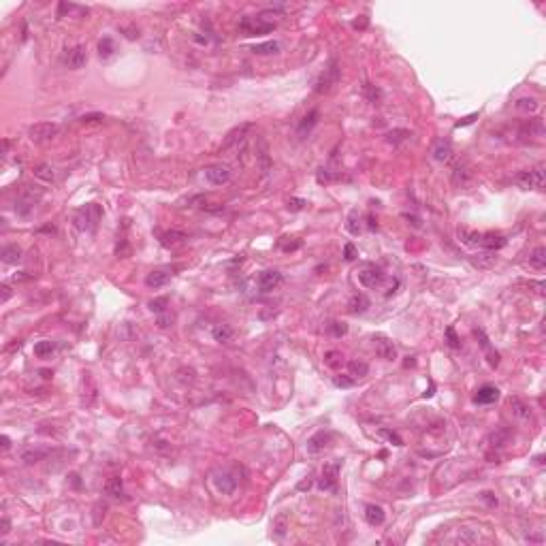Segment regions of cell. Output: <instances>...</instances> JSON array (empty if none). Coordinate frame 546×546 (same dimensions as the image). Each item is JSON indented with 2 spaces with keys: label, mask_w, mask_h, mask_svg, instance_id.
I'll list each match as a JSON object with an SVG mask.
<instances>
[{
  "label": "cell",
  "mask_w": 546,
  "mask_h": 546,
  "mask_svg": "<svg viewBox=\"0 0 546 546\" xmlns=\"http://www.w3.org/2000/svg\"><path fill=\"white\" fill-rule=\"evenodd\" d=\"M324 363H326L329 367H333V369L342 367V365H344V354H342V352H337V350H331V352H326V354H324Z\"/></svg>",
  "instance_id": "cell-42"
},
{
  "label": "cell",
  "mask_w": 546,
  "mask_h": 546,
  "mask_svg": "<svg viewBox=\"0 0 546 546\" xmlns=\"http://www.w3.org/2000/svg\"><path fill=\"white\" fill-rule=\"evenodd\" d=\"M213 484L222 495H233L235 489H237V478L233 476L231 471H215L213 474Z\"/></svg>",
  "instance_id": "cell-14"
},
{
  "label": "cell",
  "mask_w": 546,
  "mask_h": 546,
  "mask_svg": "<svg viewBox=\"0 0 546 546\" xmlns=\"http://www.w3.org/2000/svg\"><path fill=\"white\" fill-rule=\"evenodd\" d=\"M113 54H116V43H113V39H111V37L100 39V43H98V56H100L102 60H107V58H111Z\"/></svg>",
  "instance_id": "cell-35"
},
{
  "label": "cell",
  "mask_w": 546,
  "mask_h": 546,
  "mask_svg": "<svg viewBox=\"0 0 546 546\" xmlns=\"http://www.w3.org/2000/svg\"><path fill=\"white\" fill-rule=\"evenodd\" d=\"M47 448H30V450H24L22 452V459L26 463H39L41 459H45L47 457Z\"/></svg>",
  "instance_id": "cell-37"
},
{
  "label": "cell",
  "mask_w": 546,
  "mask_h": 546,
  "mask_svg": "<svg viewBox=\"0 0 546 546\" xmlns=\"http://www.w3.org/2000/svg\"><path fill=\"white\" fill-rule=\"evenodd\" d=\"M529 265L531 267H535V269H544L546 267V248H535L533 252H531V256H529Z\"/></svg>",
  "instance_id": "cell-38"
},
{
  "label": "cell",
  "mask_w": 546,
  "mask_h": 546,
  "mask_svg": "<svg viewBox=\"0 0 546 546\" xmlns=\"http://www.w3.org/2000/svg\"><path fill=\"white\" fill-rule=\"evenodd\" d=\"M288 529H290V517H288V512H280L273 519V535L277 540H284Z\"/></svg>",
  "instance_id": "cell-22"
},
{
  "label": "cell",
  "mask_w": 546,
  "mask_h": 546,
  "mask_svg": "<svg viewBox=\"0 0 546 546\" xmlns=\"http://www.w3.org/2000/svg\"><path fill=\"white\" fill-rule=\"evenodd\" d=\"M86 45H75L73 49H68V54L64 58V64L70 68V70H77L86 64V60H88V54H86Z\"/></svg>",
  "instance_id": "cell-16"
},
{
  "label": "cell",
  "mask_w": 546,
  "mask_h": 546,
  "mask_svg": "<svg viewBox=\"0 0 546 546\" xmlns=\"http://www.w3.org/2000/svg\"><path fill=\"white\" fill-rule=\"evenodd\" d=\"M186 239H188V235L181 233V231H167V233L160 235V243L164 245V248H175V245H181Z\"/></svg>",
  "instance_id": "cell-24"
},
{
  "label": "cell",
  "mask_w": 546,
  "mask_h": 546,
  "mask_svg": "<svg viewBox=\"0 0 546 546\" xmlns=\"http://www.w3.org/2000/svg\"><path fill=\"white\" fill-rule=\"evenodd\" d=\"M412 137V132L410 130H404V128H395V130H390L386 132V143H390V145H399V143H404Z\"/></svg>",
  "instance_id": "cell-33"
},
{
  "label": "cell",
  "mask_w": 546,
  "mask_h": 546,
  "mask_svg": "<svg viewBox=\"0 0 546 546\" xmlns=\"http://www.w3.org/2000/svg\"><path fill=\"white\" fill-rule=\"evenodd\" d=\"M497 399H499V388L491 386V384H484V386H480L476 390V395H474V404L487 406V404H495Z\"/></svg>",
  "instance_id": "cell-19"
},
{
  "label": "cell",
  "mask_w": 546,
  "mask_h": 546,
  "mask_svg": "<svg viewBox=\"0 0 546 546\" xmlns=\"http://www.w3.org/2000/svg\"><path fill=\"white\" fill-rule=\"evenodd\" d=\"M452 184H455L457 188H463V190H467L474 184V173L463 160L455 162V167H452Z\"/></svg>",
  "instance_id": "cell-9"
},
{
  "label": "cell",
  "mask_w": 546,
  "mask_h": 546,
  "mask_svg": "<svg viewBox=\"0 0 546 546\" xmlns=\"http://www.w3.org/2000/svg\"><path fill=\"white\" fill-rule=\"evenodd\" d=\"M318 118H320V111H318V109L307 111L305 116L301 118V122H299L297 135H299V137H307V135H310V132L314 130V126L318 124Z\"/></svg>",
  "instance_id": "cell-20"
},
{
  "label": "cell",
  "mask_w": 546,
  "mask_h": 546,
  "mask_svg": "<svg viewBox=\"0 0 546 546\" xmlns=\"http://www.w3.org/2000/svg\"><path fill=\"white\" fill-rule=\"evenodd\" d=\"M0 442H3V450H9V448H11V440H9L7 435H3V440H0Z\"/></svg>",
  "instance_id": "cell-61"
},
{
  "label": "cell",
  "mask_w": 546,
  "mask_h": 546,
  "mask_svg": "<svg viewBox=\"0 0 546 546\" xmlns=\"http://www.w3.org/2000/svg\"><path fill=\"white\" fill-rule=\"evenodd\" d=\"M506 243H508V239L503 235H499V233H482L480 248L489 250V252H495V250H501Z\"/></svg>",
  "instance_id": "cell-21"
},
{
  "label": "cell",
  "mask_w": 546,
  "mask_h": 546,
  "mask_svg": "<svg viewBox=\"0 0 546 546\" xmlns=\"http://www.w3.org/2000/svg\"><path fill=\"white\" fill-rule=\"evenodd\" d=\"M367 224H369V229H378V222L374 220V215H369L367 218Z\"/></svg>",
  "instance_id": "cell-62"
},
{
  "label": "cell",
  "mask_w": 546,
  "mask_h": 546,
  "mask_svg": "<svg viewBox=\"0 0 546 546\" xmlns=\"http://www.w3.org/2000/svg\"><path fill=\"white\" fill-rule=\"evenodd\" d=\"M476 118H478V113H469V116H467V118H463L461 122H457V124H455V126H457V128H461V126H467V124H471V122H474V120H476Z\"/></svg>",
  "instance_id": "cell-56"
},
{
  "label": "cell",
  "mask_w": 546,
  "mask_h": 546,
  "mask_svg": "<svg viewBox=\"0 0 546 546\" xmlns=\"http://www.w3.org/2000/svg\"><path fill=\"white\" fill-rule=\"evenodd\" d=\"M301 248V241H295V243H284L282 245V250L284 252H295V250H299Z\"/></svg>",
  "instance_id": "cell-58"
},
{
  "label": "cell",
  "mask_w": 546,
  "mask_h": 546,
  "mask_svg": "<svg viewBox=\"0 0 546 546\" xmlns=\"http://www.w3.org/2000/svg\"><path fill=\"white\" fill-rule=\"evenodd\" d=\"M508 440H510V431L508 429H501V431H495V433L489 435V444L493 448H501L503 444H508Z\"/></svg>",
  "instance_id": "cell-39"
},
{
  "label": "cell",
  "mask_w": 546,
  "mask_h": 546,
  "mask_svg": "<svg viewBox=\"0 0 546 546\" xmlns=\"http://www.w3.org/2000/svg\"><path fill=\"white\" fill-rule=\"evenodd\" d=\"M519 135L525 139H542L544 137V120L542 118L525 120L519 126Z\"/></svg>",
  "instance_id": "cell-12"
},
{
  "label": "cell",
  "mask_w": 546,
  "mask_h": 546,
  "mask_svg": "<svg viewBox=\"0 0 546 546\" xmlns=\"http://www.w3.org/2000/svg\"><path fill=\"white\" fill-rule=\"evenodd\" d=\"M363 90H365V96H367V100L369 102H374V105H378L380 100H382V90H380L378 86H374V84H365L363 86Z\"/></svg>",
  "instance_id": "cell-40"
},
{
  "label": "cell",
  "mask_w": 546,
  "mask_h": 546,
  "mask_svg": "<svg viewBox=\"0 0 546 546\" xmlns=\"http://www.w3.org/2000/svg\"><path fill=\"white\" fill-rule=\"evenodd\" d=\"M514 107H517L519 111H525V113H533V111H538L540 105H538V100L535 98H519Z\"/></svg>",
  "instance_id": "cell-41"
},
{
  "label": "cell",
  "mask_w": 546,
  "mask_h": 546,
  "mask_svg": "<svg viewBox=\"0 0 546 546\" xmlns=\"http://www.w3.org/2000/svg\"><path fill=\"white\" fill-rule=\"evenodd\" d=\"M544 169H546L544 164H535L533 169L521 171L517 177H514V181L525 190H542L544 184H546V171Z\"/></svg>",
  "instance_id": "cell-2"
},
{
  "label": "cell",
  "mask_w": 546,
  "mask_h": 546,
  "mask_svg": "<svg viewBox=\"0 0 546 546\" xmlns=\"http://www.w3.org/2000/svg\"><path fill=\"white\" fill-rule=\"evenodd\" d=\"M105 116H102V113H88V116H81V122H84V124H88V122H98V120H102Z\"/></svg>",
  "instance_id": "cell-55"
},
{
  "label": "cell",
  "mask_w": 546,
  "mask_h": 546,
  "mask_svg": "<svg viewBox=\"0 0 546 546\" xmlns=\"http://www.w3.org/2000/svg\"><path fill=\"white\" fill-rule=\"evenodd\" d=\"M508 410H510V414L517 418V420H521V422L531 420V406L525 404V401L519 399V397H512L508 401Z\"/></svg>",
  "instance_id": "cell-18"
},
{
  "label": "cell",
  "mask_w": 546,
  "mask_h": 546,
  "mask_svg": "<svg viewBox=\"0 0 546 546\" xmlns=\"http://www.w3.org/2000/svg\"><path fill=\"white\" fill-rule=\"evenodd\" d=\"M9 297H11V286H9V284H3V286H0V301L7 303V301H9Z\"/></svg>",
  "instance_id": "cell-54"
},
{
  "label": "cell",
  "mask_w": 546,
  "mask_h": 546,
  "mask_svg": "<svg viewBox=\"0 0 546 546\" xmlns=\"http://www.w3.org/2000/svg\"><path fill=\"white\" fill-rule=\"evenodd\" d=\"M256 156H259V160H261L263 173H269V169H271V160H269V152H267L265 141H261V152H256Z\"/></svg>",
  "instance_id": "cell-45"
},
{
  "label": "cell",
  "mask_w": 546,
  "mask_h": 546,
  "mask_svg": "<svg viewBox=\"0 0 546 546\" xmlns=\"http://www.w3.org/2000/svg\"><path fill=\"white\" fill-rule=\"evenodd\" d=\"M205 177L213 186H224V184L231 181V169L224 167V164H213V167L205 169Z\"/></svg>",
  "instance_id": "cell-15"
},
{
  "label": "cell",
  "mask_w": 546,
  "mask_h": 546,
  "mask_svg": "<svg viewBox=\"0 0 546 546\" xmlns=\"http://www.w3.org/2000/svg\"><path fill=\"white\" fill-rule=\"evenodd\" d=\"M105 510H107L105 503H102V506L98 503V506H96V519H94V523H96V525H100V514H105Z\"/></svg>",
  "instance_id": "cell-59"
},
{
  "label": "cell",
  "mask_w": 546,
  "mask_h": 546,
  "mask_svg": "<svg viewBox=\"0 0 546 546\" xmlns=\"http://www.w3.org/2000/svg\"><path fill=\"white\" fill-rule=\"evenodd\" d=\"M167 305H169V299H167V297H160V299H152V301L148 303L150 312H154V314H164V312H167Z\"/></svg>",
  "instance_id": "cell-43"
},
{
  "label": "cell",
  "mask_w": 546,
  "mask_h": 546,
  "mask_svg": "<svg viewBox=\"0 0 546 546\" xmlns=\"http://www.w3.org/2000/svg\"><path fill=\"white\" fill-rule=\"evenodd\" d=\"M369 372V367L367 363H363V360H350L348 363V376L350 378H354V380H360V378H365Z\"/></svg>",
  "instance_id": "cell-31"
},
{
  "label": "cell",
  "mask_w": 546,
  "mask_h": 546,
  "mask_svg": "<svg viewBox=\"0 0 546 546\" xmlns=\"http://www.w3.org/2000/svg\"><path fill=\"white\" fill-rule=\"evenodd\" d=\"M282 282H284V275L280 271H277V269H267V271H263L259 275V290L261 293H271Z\"/></svg>",
  "instance_id": "cell-11"
},
{
  "label": "cell",
  "mask_w": 546,
  "mask_h": 546,
  "mask_svg": "<svg viewBox=\"0 0 546 546\" xmlns=\"http://www.w3.org/2000/svg\"><path fill=\"white\" fill-rule=\"evenodd\" d=\"M102 218V209H100V205L96 203H88L84 205L77 213H75V226L79 231H86V233H94L96 231V226Z\"/></svg>",
  "instance_id": "cell-1"
},
{
  "label": "cell",
  "mask_w": 546,
  "mask_h": 546,
  "mask_svg": "<svg viewBox=\"0 0 546 546\" xmlns=\"http://www.w3.org/2000/svg\"><path fill=\"white\" fill-rule=\"evenodd\" d=\"M305 205H307L305 199H290V201H288V209H290V211H301Z\"/></svg>",
  "instance_id": "cell-52"
},
{
  "label": "cell",
  "mask_w": 546,
  "mask_h": 546,
  "mask_svg": "<svg viewBox=\"0 0 546 546\" xmlns=\"http://www.w3.org/2000/svg\"><path fill=\"white\" fill-rule=\"evenodd\" d=\"M105 493H107L109 497H113V499H118V497L124 495V482H122V478L120 476H111L107 480V484H105Z\"/></svg>",
  "instance_id": "cell-25"
},
{
  "label": "cell",
  "mask_w": 546,
  "mask_h": 546,
  "mask_svg": "<svg viewBox=\"0 0 546 546\" xmlns=\"http://www.w3.org/2000/svg\"><path fill=\"white\" fill-rule=\"evenodd\" d=\"M331 440H333V433L331 431H318V433H314L310 440H307V452L310 455H320V452H324L329 448V444H331Z\"/></svg>",
  "instance_id": "cell-10"
},
{
  "label": "cell",
  "mask_w": 546,
  "mask_h": 546,
  "mask_svg": "<svg viewBox=\"0 0 546 546\" xmlns=\"http://www.w3.org/2000/svg\"><path fill=\"white\" fill-rule=\"evenodd\" d=\"M9 531H11V523H9V519H7V517H3V521H0V533L7 535Z\"/></svg>",
  "instance_id": "cell-57"
},
{
  "label": "cell",
  "mask_w": 546,
  "mask_h": 546,
  "mask_svg": "<svg viewBox=\"0 0 546 546\" xmlns=\"http://www.w3.org/2000/svg\"><path fill=\"white\" fill-rule=\"evenodd\" d=\"M367 307H369V299L365 295H352V299L348 303V310L352 314H363Z\"/></svg>",
  "instance_id": "cell-30"
},
{
  "label": "cell",
  "mask_w": 546,
  "mask_h": 546,
  "mask_svg": "<svg viewBox=\"0 0 546 546\" xmlns=\"http://www.w3.org/2000/svg\"><path fill=\"white\" fill-rule=\"evenodd\" d=\"M480 499L487 503L489 508H497V497H495V493H491V491H482L480 493Z\"/></svg>",
  "instance_id": "cell-50"
},
{
  "label": "cell",
  "mask_w": 546,
  "mask_h": 546,
  "mask_svg": "<svg viewBox=\"0 0 546 546\" xmlns=\"http://www.w3.org/2000/svg\"><path fill=\"white\" fill-rule=\"evenodd\" d=\"M275 28V22H267L265 17H243L241 22H239V30L245 34V37H256V34H267V32H271V30Z\"/></svg>",
  "instance_id": "cell-4"
},
{
  "label": "cell",
  "mask_w": 546,
  "mask_h": 546,
  "mask_svg": "<svg viewBox=\"0 0 546 546\" xmlns=\"http://www.w3.org/2000/svg\"><path fill=\"white\" fill-rule=\"evenodd\" d=\"M254 128V124L252 122H243V124H239V126H235V128H231L229 132H226V137H224V141H222V152H226V150H231V148H235V145H239V143H243V139L248 137V132Z\"/></svg>",
  "instance_id": "cell-8"
},
{
  "label": "cell",
  "mask_w": 546,
  "mask_h": 546,
  "mask_svg": "<svg viewBox=\"0 0 546 546\" xmlns=\"http://www.w3.org/2000/svg\"><path fill=\"white\" fill-rule=\"evenodd\" d=\"M329 333H331L333 337H344L348 333V324L339 322V320H333L331 324H329Z\"/></svg>",
  "instance_id": "cell-46"
},
{
  "label": "cell",
  "mask_w": 546,
  "mask_h": 546,
  "mask_svg": "<svg viewBox=\"0 0 546 546\" xmlns=\"http://www.w3.org/2000/svg\"><path fill=\"white\" fill-rule=\"evenodd\" d=\"M365 26H367V19H365V17L360 19V22H354V28H356V30H358V28H365Z\"/></svg>",
  "instance_id": "cell-63"
},
{
  "label": "cell",
  "mask_w": 546,
  "mask_h": 546,
  "mask_svg": "<svg viewBox=\"0 0 546 546\" xmlns=\"http://www.w3.org/2000/svg\"><path fill=\"white\" fill-rule=\"evenodd\" d=\"M339 469H342V461L339 459H335L331 463H324V467L320 471V480H318V489L320 491H335L337 489Z\"/></svg>",
  "instance_id": "cell-5"
},
{
  "label": "cell",
  "mask_w": 546,
  "mask_h": 546,
  "mask_svg": "<svg viewBox=\"0 0 546 546\" xmlns=\"http://www.w3.org/2000/svg\"><path fill=\"white\" fill-rule=\"evenodd\" d=\"M58 135V126L51 122H37L28 128V137L32 143H47Z\"/></svg>",
  "instance_id": "cell-6"
},
{
  "label": "cell",
  "mask_w": 546,
  "mask_h": 546,
  "mask_svg": "<svg viewBox=\"0 0 546 546\" xmlns=\"http://www.w3.org/2000/svg\"><path fill=\"white\" fill-rule=\"evenodd\" d=\"M446 339H448V346L450 348H455V350L461 348V339L457 337V333H455V329H452V326L446 329Z\"/></svg>",
  "instance_id": "cell-49"
},
{
  "label": "cell",
  "mask_w": 546,
  "mask_h": 546,
  "mask_svg": "<svg viewBox=\"0 0 546 546\" xmlns=\"http://www.w3.org/2000/svg\"><path fill=\"white\" fill-rule=\"evenodd\" d=\"M337 81H339V64H337V60H331L329 66L318 75L316 84H314V92L316 94H329V92L337 86Z\"/></svg>",
  "instance_id": "cell-3"
},
{
  "label": "cell",
  "mask_w": 546,
  "mask_h": 546,
  "mask_svg": "<svg viewBox=\"0 0 546 546\" xmlns=\"http://www.w3.org/2000/svg\"><path fill=\"white\" fill-rule=\"evenodd\" d=\"M211 335H213L215 342L226 344V342H231V337H233V329L229 324H218V326H213Z\"/></svg>",
  "instance_id": "cell-34"
},
{
  "label": "cell",
  "mask_w": 546,
  "mask_h": 546,
  "mask_svg": "<svg viewBox=\"0 0 546 546\" xmlns=\"http://www.w3.org/2000/svg\"><path fill=\"white\" fill-rule=\"evenodd\" d=\"M346 229L352 233V235H358V233H360V218H358V211H356V209L350 211L348 222H346Z\"/></svg>",
  "instance_id": "cell-44"
},
{
  "label": "cell",
  "mask_w": 546,
  "mask_h": 546,
  "mask_svg": "<svg viewBox=\"0 0 546 546\" xmlns=\"http://www.w3.org/2000/svg\"><path fill=\"white\" fill-rule=\"evenodd\" d=\"M358 256V252H356V245L354 243H346L344 245V259L348 261V263H352L354 259Z\"/></svg>",
  "instance_id": "cell-51"
},
{
  "label": "cell",
  "mask_w": 546,
  "mask_h": 546,
  "mask_svg": "<svg viewBox=\"0 0 546 546\" xmlns=\"http://www.w3.org/2000/svg\"><path fill=\"white\" fill-rule=\"evenodd\" d=\"M333 384L339 386V388H350V386H354V384H356V380H354V378H350L348 374H346V376L339 374V376L333 378Z\"/></svg>",
  "instance_id": "cell-47"
},
{
  "label": "cell",
  "mask_w": 546,
  "mask_h": 546,
  "mask_svg": "<svg viewBox=\"0 0 546 546\" xmlns=\"http://www.w3.org/2000/svg\"><path fill=\"white\" fill-rule=\"evenodd\" d=\"M380 435L386 438L393 446H404V440H401V438L395 433V431H390V429H380Z\"/></svg>",
  "instance_id": "cell-48"
},
{
  "label": "cell",
  "mask_w": 546,
  "mask_h": 546,
  "mask_svg": "<svg viewBox=\"0 0 546 546\" xmlns=\"http://www.w3.org/2000/svg\"><path fill=\"white\" fill-rule=\"evenodd\" d=\"M374 350H376V354L380 358H384V360H395L397 358L395 344L390 342L388 337H384V335H376L374 337Z\"/></svg>",
  "instance_id": "cell-13"
},
{
  "label": "cell",
  "mask_w": 546,
  "mask_h": 546,
  "mask_svg": "<svg viewBox=\"0 0 546 546\" xmlns=\"http://www.w3.org/2000/svg\"><path fill=\"white\" fill-rule=\"evenodd\" d=\"M316 177H318V181H320V184H329V181L333 179V175L329 173L326 169H318V175H316Z\"/></svg>",
  "instance_id": "cell-53"
},
{
  "label": "cell",
  "mask_w": 546,
  "mask_h": 546,
  "mask_svg": "<svg viewBox=\"0 0 546 546\" xmlns=\"http://www.w3.org/2000/svg\"><path fill=\"white\" fill-rule=\"evenodd\" d=\"M171 277H173V273L169 269H154L145 277V286L150 288V290H158V288L167 286L171 282Z\"/></svg>",
  "instance_id": "cell-17"
},
{
  "label": "cell",
  "mask_w": 546,
  "mask_h": 546,
  "mask_svg": "<svg viewBox=\"0 0 546 546\" xmlns=\"http://www.w3.org/2000/svg\"><path fill=\"white\" fill-rule=\"evenodd\" d=\"M3 261L7 265H17L22 261V248L19 245H5L3 248Z\"/></svg>",
  "instance_id": "cell-29"
},
{
  "label": "cell",
  "mask_w": 546,
  "mask_h": 546,
  "mask_svg": "<svg viewBox=\"0 0 546 546\" xmlns=\"http://www.w3.org/2000/svg\"><path fill=\"white\" fill-rule=\"evenodd\" d=\"M312 487V480H303V482H299V491H305V489H310Z\"/></svg>",
  "instance_id": "cell-60"
},
{
  "label": "cell",
  "mask_w": 546,
  "mask_h": 546,
  "mask_svg": "<svg viewBox=\"0 0 546 546\" xmlns=\"http://www.w3.org/2000/svg\"><path fill=\"white\" fill-rule=\"evenodd\" d=\"M459 239L465 243V245H474V248H480V239H482V233H476V231H469V229H459Z\"/></svg>",
  "instance_id": "cell-28"
},
{
  "label": "cell",
  "mask_w": 546,
  "mask_h": 546,
  "mask_svg": "<svg viewBox=\"0 0 546 546\" xmlns=\"http://www.w3.org/2000/svg\"><path fill=\"white\" fill-rule=\"evenodd\" d=\"M54 350H56V344H54V342H49V339H43V342L34 344V354H37L39 358H47V356H51V354H54Z\"/></svg>",
  "instance_id": "cell-36"
},
{
  "label": "cell",
  "mask_w": 546,
  "mask_h": 546,
  "mask_svg": "<svg viewBox=\"0 0 546 546\" xmlns=\"http://www.w3.org/2000/svg\"><path fill=\"white\" fill-rule=\"evenodd\" d=\"M433 158L438 162H448L452 158V145L448 141H438V145L433 148Z\"/></svg>",
  "instance_id": "cell-26"
},
{
  "label": "cell",
  "mask_w": 546,
  "mask_h": 546,
  "mask_svg": "<svg viewBox=\"0 0 546 546\" xmlns=\"http://www.w3.org/2000/svg\"><path fill=\"white\" fill-rule=\"evenodd\" d=\"M384 519H386L384 510L380 506H376V503H369V506L365 508V521L372 525V527H380V525L384 523Z\"/></svg>",
  "instance_id": "cell-23"
},
{
  "label": "cell",
  "mask_w": 546,
  "mask_h": 546,
  "mask_svg": "<svg viewBox=\"0 0 546 546\" xmlns=\"http://www.w3.org/2000/svg\"><path fill=\"white\" fill-rule=\"evenodd\" d=\"M358 280L365 288H376L384 282V271L374 263H365L358 271Z\"/></svg>",
  "instance_id": "cell-7"
},
{
  "label": "cell",
  "mask_w": 546,
  "mask_h": 546,
  "mask_svg": "<svg viewBox=\"0 0 546 546\" xmlns=\"http://www.w3.org/2000/svg\"><path fill=\"white\" fill-rule=\"evenodd\" d=\"M277 51H280V43L277 41H265V43L252 47V54H259V56H269V54H277Z\"/></svg>",
  "instance_id": "cell-32"
},
{
  "label": "cell",
  "mask_w": 546,
  "mask_h": 546,
  "mask_svg": "<svg viewBox=\"0 0 546 546\" xmlns=\"http://www.w3.org/2000/svg\"><path fill=\"white\" fill-rule=\"evenodd\" d=\"M34 177L37 179H41V181H45V184H51L56 179V171H54V167H51V164H37L34 167Z\"/></svg>",
  "instance_id": "cell-27"
}]
</instances>
